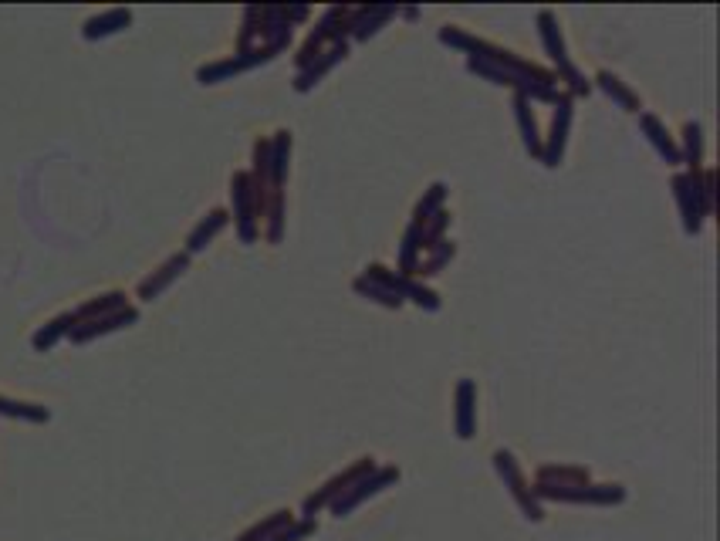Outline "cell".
<instances>
[{
	"instance_id": "6da1fadb",
	"label": "cell",
	"mask_w": 720,
	"mask_h": 541,
	"mask_svg": "<svg viewBox=\"0 0 720 541\" xmlns=\"http://www.w3.org/2000/svg\"><path fill=\"white\" fill-rule=\"evenodd\" d=\"M437 38H440L443 44H447V48L464 51L467 58L491 61V65L504 68V72H511V75H518V78H528V82H535V85L558 88V78H555V72H548V68L535 65V61H528V58L514 55V51L501 48V44H491V41H484V38H474V34H467L464 28H453V24H443Z\"/></svg>"
},
{
	"instance_id": "7a4b0ae2",
	"label": "cell",
	"mask_w": 720,
	"mask_h": 541,
	"mask_svg": "<svg viewBox=\"0 0 720 541\" xmlns=\"http://www.w3.org/2000/svg\"><path fill=\"white\" fill-rule=\"evenodd\" d=\"M673 186V200L680 207V220L683 230L690 237L700 234L704 220L714 214V186H717V173L714 170H700V173H677L670 180Z\"/></svg>"
},
{
	"instance_id": "3957f363",
	"label": "cell",
	"mask_w": 720,
	"mask_h": 541,
	"mask_svg": "<svg viewBox=\"0 0 720 541\" xmlns=\"http://www.w3.org/2000/svg\"><path fill=\"white\" fill-rule=\"evenodd\" d=\"M538 38L545 44L551 65H555V78L558 82L568 85V95H589L592 92V82H585V75L575 68V61L568 58V48H565V38H562V28H558V17L551 11H538Z\"/></svg>"
},
{
	"instance_id": "277c9868",
	"label": "cell",
	"mask_w": 720,
	"mask_h": 541,
	"mask_svg": "<svg viewBox=\"0 0 720 541\" xmlns=\"http://www.w3.org/2000/svg\"><path fill=\"white\" fill-rule=\"evenodd\" d=\"M531 494L538 501H558V504H595V508H609V504L626 501V487L622 484H531Z\"/></svg>"
},
{
	"instance_id": "5b68a950",
	"label": "cell",
	"mask_w": 720,
	"mask_h": 541,
	"mask_svg": "<svg viewBox=\"0 0 720 541\" xmlns=\"http://www.w3.org/2000/svg\"><path fill=\"white\" fill-rule=\"evenodd\" d=\"M349 14H352V7H339V4L328 7V11L322 14V21L311 28L308 41L298 48V58H295L298 72L301 68H308L325 48H332L335 41H349Z\"/></svg>"
},
{
	"instance_id": "8992f818",
	"label": "cell",
	"mask_w": 720,
	"mask_h": 541,
	"mask_svg": "<svg viewBox=\"0 0 720 541\" xmlns=\"http://www.w3.org/2000/svg\"><path fill=\"white\" fill-rule=\"evenodd\" d=\"M230 203H234V224H237V237L240 244H254L257 234H261V203H257L251 173L237 170L230 176Z\"/></svg>"
},
{
	"instance_id": "52a82bcc",
	"label": "cell",
	"mask_w": 720,
	"mask_h": 541,
	"mask_svg": "<svg viewBox=\"0 0 720 541\" xmlns=\"http://www.w3.org/2000/svg\"><path fill=\"white\" fill-rule=\"evenodd\" d=\"M494 470H497V477L504 481V487H508V494L514 498V504L521 508V514L528 521H541L545 518V508H541V501L531 494V481L524 477V470L518 464V457L511 454V450H494Z\"/></svg>"
},
{
	"instance_id": "ba28073f",
	"label": "cell",
	"mask_w": 720,
	"mask_h": 541,
	"mask_svg": "<svg viewBox=\"0 0 720 541\" xmlns=\"http://www.w3.org/2000/svg\"><path fill=\"white\" fill-rule=\"evenodd\" d=\"M372 467H376V457H359V460H355V464L342 467L339 474L328 477V481H325L322 487H318L315 494H308L305 504H301V514H305L308 521H315V514H318V511L332 508V504L339 501L342 494L349 491V487H352L355 481H359L362 474H369Z\"/></svg>"
},
{
	"instance_id": "9c48e42d",
	"label": "cell",
	"mask_w": 720,
	"mask_h": 541,
	"mask_svg": "<svg viewBox=\"0 0 720 541\" xmlns=\"http://www.w3.org/2000/svg\"><path fill=\"white\" fill-rule=\"evenodd\" d=\"M396 481H399V467H372L369 474H362L328 511H332L335 518H349L355 508H362V504L372 501L376 494H382L386 487H393Z\"/></svg>"
},
{
	"instance_id": "30bf717a",
	"label": "cell",
	"mask_w": 720,
	"mask_h": 541,
	"mask_svg": "<svg viewBox=\"0 0 720 541\" xmlns=\"http://www.w3.org/2000/svg\"><path fill=\"white\" fill-rule=\"evenodd\" d=\"M362 274H369V278L382 281V285H386L389 291H396V295L403 298V301H413V305L423 308V312H440V308H443V301H440L437 291L426 288L423 281L410 278V274L389 271L386 264H369V268L362 271Z\"/></svg>"
},
{
	"instance_id": "8fae6325",
	"label": "cell",
	"mask_w": 720,
	"mask_h": 541,
	"mask_svg": "<svg viewBox=\"0 0 720 541\" xmlns=\"http://www.w3.org/2000/svg\"><path fill=\"white\" fill-rule=\"evenodd\" d=\"M278 58V51L264 48V44H254L251 51H237L234 58H224V61H210V65L197 68V82L200 85H220L227 82V78L234 75H244V72H254V68L268 65V61Z\"/></svg>"
},
{
	"instance_id": "7c38bea8",
	"label": "cell",
	"mask_w": 720,
	"mask_h": 541,
	"mask_svg": "<svg viewBox=\"0 0 720 541\" xmlns=\"http://www.w3.org/2000/svg\"><path fill=\"white\" fill-rule=\"evenodd\" d=\"M572 115H575V99L568 92L558 95L555 102V115H551V129L548 136L541 139V156L538 163H545L548 170H555L558 163L565 159V146H568V132H572Z\"/></svg>"
},
{
	"instance_id": "4fadbf2b",
	"label": "cell",
	"mask_w": 720,
	"mask_h": 541,
	"mask_svg": "<svg viewBox=\"0 0 720 541\" xmlns=\"http://www.w3.org/2000/svg\"><path fill=\"white\" fill-rule=\"evenodd\" d=\"M139 322V308L129 305L122 308V312H112V315H102V318H92V322H78L75 328L68 332V339L75 345H88L95 339H102V335H112V332H122V328L136 325Z\"/></svg>"
},
{
	"instance_id": "5bb4252c",
	"label": "cell",
	"mask_w": 720,
	"mask_h": 541,
	"mask_svg": "<svg viewBox=\"0 0 720 541\" xmlns=\"http://www.w3.org/2000/svg\"><path fill=\"white\" fill-rule=\"evenodd\" d=\"M345 58H349V41H335L332 48H325L322 55H318L315 61H311L308 68H301V72L295 75V92H298V95L311 92V88H315L318 82H322L325 75H332L335 68H339Z\"/></svg>"
},
{
	"instance_id": "9a60e30c",
	"label": "cell",
	"mask_w": 720,
	"mask_h": 541,
	"mask_svg": "<svg viewBox=\"0 0 720 541\" xmlns=\"http://www.w3.org/2000/svg\"><path fill=\"white\" fill-rule=\"evenodd\" d=\"M453 433L457 440H474L477 433V383L460 379L453 393Z\"/></svg>"
},
{
	"instance_id": "2e32d148",
	"label": "cell",
	"mask_w": 720,
	"mask_h": 541,
	"mask_svg": "<svg viewBox=\"0 0 720 541\" xmlns=\"http://www.w3.org/2000/svg\"><path fill=\"white\" fill-rule=\"evenodd\" d=\"M186 271H190V254L180 251V254L166 257V261L159 264V268L139 285V301H156L159 295H163V291H170L173 281H180Z\"/></svg>"
},
{
	"instance_id": "e0dca14e",
	"label": "cell",
	"mask_w": 720,
	"mask_h": 541,
	"mask_svg": "<svg viewBox=\"0 0 720 541\" xmlns=\"http://www.w3.org/2000/svg\"><path fill=\"white\" fill-rule=\"evenodd\" d=\"M639 129H643L646 143L653 146V153L660 156L666 166H680V146L673 143L670 129L663 126L660 115H653V112H639Z\"/></svg>"
},
{
	"instance_id": "ac0fdd59",
	"label": "cell",
	"mask_w": 720,
	"mask_h": 541,
	"mask_svg": "<svg viewBox=\"0 0 720 541\" xmlns=\"http://www.w3.org/2000/svg\"><path fill=\"white\" fill-rule=\"evenodd\" d=\"M399 14V7H352L349 14V41H369L379 28Z\"/></svg>"
},
{
	"instance_id": "d6986e66",
	"label": "cell",
	"mask_w": 720,
	"mask_h": 541,
	"mask_svg": "<svg viewBox=\"0 0 720 541\" xmlns=\"http://www.w3.org/2000/svg\"><path fill=\"white\" fill-rule=\"evenodd\" d=\"M261 41L264 48L281 51L291 44V17L288 7H261Z\"/></svg>"
},
{
	"instance_id": "ffe728a7",
	"label": "cell",
	"mask_w": 720,
	"mask_h": 541,
	"mask_svg": "<svg viewBox=\"0 0 720 541\" xmlns=\"http://www.w3.org/2000/svg\"><path fill=\"white\" fill-rule=\"evenodd\" d=\"M132 24V11L129 7H112V11H102L95 17H88L82 24V38L85 41H102V38H112V34L126 31Z\"/></svg>"
},
{
	"instance_id": "44dd1931",
	"label": "cell",
	"mask_w": 720,
	"mask_h": 541,
	"mask_svg": "<svg viewBox=\"0 0 720 541\" xmlns=\"http://www.w3.org/2000/svg\"><path fill=\"white\" fill-rule=\"evenodd\" d=\"M227 220H230V214L224 207H217V210H210L207 217L200 220L197 227L190 230V237H186V247H183V254H200V251H207V244H213V237L220 234V230L227 227Z\"/></svg>"
},
{
	"instance_id": "7402d4cb",
	"label": "cell",
	"mask_w": 720,
	"mask_h": 541,
	"mask_svg": "<svg viewBox=\"0 0 720 541\" xmlns=\"http://www.w3.org/2000/svg\"><path fill=\"white\" fill-rule=\"evenodd\" d=\"M535 102L521 99V95H514V119H518V132H521V143H524V153L528 156H541V129H538V119H535V109H531Z\"/></svg>"
},
{
	"instance_id": "603a6c76",
	"label": "cell",
	"mask_w": 720,
	"mask_h": 541,
	"mask_svg": "<svg viewBox=\"0 0 720 541\" xmlns=\"http://www.w3.org/2000/svg\"><path fill=\"white\" fill-rule=\"evenodd\" d=\"M268 146H271V163H268L271 190H284V180H288V166H291V132L278 129L268 139Z\"/></svg>"
},
{
	"instance_id": "cb8c5ba5",
	"label": "cell",
	"mask_w": 720,
	"mask_h": 541,
	"mask_svg": "<svg viewBox=\"0 0 720 541\" xmlns=\"http://www.w3.org/2000/svg\"><path fill=\"white\" fill-rule=\"evenodd\" d=\"M122 308H129L126 291H105V295H95V298H88L85 305H78L71 315H75V325H78V322H92V318L122 312Z\"/></svg>"
},
{
	"instance_id": "d4e9b609",
	"label": "cell",
	"mask_w": 720,
	"mask_h": 541,
	"mask_svg": "<svg viewBox=\"0 0 720 541\" xmlns=\"http://www.w3.org/2000/svg\"><path fill=\"white\" fill-rule=\"evenodd\" d=\"M595 85H599L602 92H606L609 99L616 102L622 112H633V115L643 112V99H639V95H636L633 88H629L626 82H622L619 75H612V72H599V75H595Z\"/></svg>"
},
{
	"instance_id": "484cf974",
	"label": "cell",
	"mask_w": 720,
	"mask_h": 541,
	"mask_svg": "<svg viewBox=\"0 0 720 541\" xmlns=\"http://www.w3.org/2000/svg\"><path fill=\"white\" fill-rule=\"evenodd\" d=\"M680 163L687 166V173L704 170V126L697 119H690L683 126V146H680Z\"/></svg>"
},
{
	"instance_id": "4316f807",
	"label": "cell",
	"mask_w": 720,
	"mask_h": 541,
	"mask_svg": "<svg viewBox=\"0 0 720 541\" xmlns=\"http://www.w3.org/2000/svg\"><path fill=\"white\" fill-rule=\"evenodd\" d=\"M71 328H75V315H71V312H61V315L51 318V322H44L38 332L31 335L34 352H51L61 339H68Z\"/></svg>"
},
{
	"instance_id": "83f0119b",
	"label": "cell",
	"mask_w": 720,
	"mask_h": 541,
	"mask_svg": "<svg viewBox=\"0 0 720 541\" xmlns=\"http://www.w3.org/2000/svg\"><path fill=\"white\" fill-rule=\"evenodd\" d=\"M457 257V244L450 241V237H443V241L437 247H430V251H423L420 257V264H416V271H413V278L416 281H426V278H433V274H440L447 264Z\"/></svg>"
},
{
	"instance_id": "f1b7e54d",
	"label": "cell",
	"mask_w": 720,
	"mask_h": 541,
	"mask_svg": "<svg viewBox=\"0 0 720 541\" xmlns=\"http://www.w3.org/2000/svg\"><path fill=\"white\" fill-rule=\"evenodd\" d=\"M291 521H295V518H291V511H288V508H281V511L268 514V518L254 521V525L247 528V531H240V535H237L234 541H268V538L278 535L281 528H288Z\"/></svg>"
},
{
	"instance_id": "f546056e",
	"label": "cell",
	"mask_w": 720,
	"mask_h": 541,
	"mask_svg": "<svg viewBox=\"0 0 720 541\" xmlns=\"http://www.w3.org/2000/svg\"><path fill=\"white\" fill-rule=\"evenodd\" d=\"M352 288H355V295L376 301V305H382V308H403V305H406V301L399 298L396 291H389L386 285H382V281L369 278V274H359V278L352 281Z\"/></svg>"
},
{
	"instance_id": "4dcf8cb0",
	"label": "cell",
	"mask_w": 720,
	"mask_h": 541,
	"mask_svg": "<svg viewBox=\"0 0 720 541\" xmlns=\"http://www.w3.org/2000/svg\"><path fill=\"white\" fill-rule=\"evenodd\" d=\"M0 416H7V420H24V423H48L51 420L48 406L24 403V399H11V396H0Z\"/></svg>"
},
{
	"instance_id": "1f68e13d",
	"label": "cell",
	"mask_w": 720,
	"mask_h": 541,
	"mask_svg": "<svg viewBox=\"0 0 720 541\" xmlns=\"http://www.w3.org/2000/svg\"><path fill=\"white\" fill-rule=\"evenodd\" d=\"M589 467H565V464H545L538 467L535 484H589Z\"/></svg>"
},
{
	"instance_id": "d6a6232c",
	"label": "cell",
	"mask_w": 720,
	"mask_h": 541,
	"mask_svg": "<svg viewBox=\"0 0 720 541\" xmlns=\"http://www.w3.org/2000/svg\"><path fill=\"white\" fill-rule=\"evenodd\" d=\"M443 200H447V183H433L430 190H423V197H420V203H416L410 224L423 227L426 220H433L443 210Z\"/></svg>"
},
{
	"instance_id": "836d02e7",
	"label": "cell",
	"mask_w": 720,
	"mask_h": 541,
	"mask_svg": "<svg viewBox=\"0 0 720 541\" xmlns=\"http://www.w3.org/2000/svg\"><path fill=\"white\" fill-rule=\"evenodd\" d=\"M261 220L268 224V244H281V237H284V190L271 193Z\"/></svg>"
},
{
	"instance_id": "e575fe53",
	"label": "cell",
	"mask_w": 720,
	"mask_h": 541,
	"mask_svg": "<svg viewBox=\"0 0 720 541\" xmlns=\"http://www.w3.org/2000/svg\"><path fill=\"white\" fill-rule=\"evenodd\" d=\"M261 38V7H244V28L237 34V51H251Z\"/></svg>"
},
{
	"instance_id": "d590c367",
	"label": "cell",
	"mask_w": 720,
	"mask_h": 541,
	"mask_svg": "<svg viewBox=\"0 0 720 541\" xmlns=\"http://www.w3.org/2000/svg\"><path fill=\"white\" fill-rule=\"evenodd\" d=\"M318 525L315 521H308V518H298V521H291L288 528H281L278 535L268 538V541H305L308 535H315Z\"/></svg>"
}]
</instances>
